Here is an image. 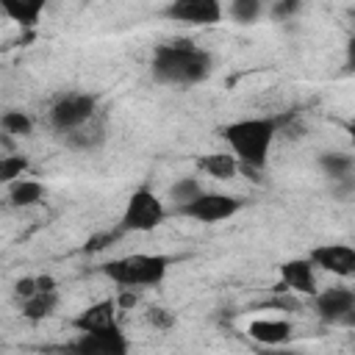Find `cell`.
Instances as JSON below:
<instances>
[{"label":"cell","mask_w":355,"mask_h":355,"mask_svg":"<svg viewBox=\"0 0 355 355\" xmlns=\"http://www.w3.org/2000/svg\"><path fill=\"white\" fill-rule=\"evenodd\" d=\"M216 136L227 144V150L239 158L241 175H250L252 180H261V172L269 164L272 147L280 136V119L277 116H244L225 122Z\"/></svg>","instance_id":"6da1fadb"},{"label":"cell","mask_w":355,"mask_h":355,"mask_svg":"<svg viewBox=\"0 0 355 355\" xmlns=\"http://www.w3.org/2000/svg\"><path fill=\"white\" fill-rule=\"evenodd\" d=\"M211 72H214V55L189 39H172L155 44L150 55V75L161 86L191 89L205 83Z\"/></svg>","instance_id":"7a4b0ae2"},{"label":"cell","mask_w":355,"mask_h":355,"mask_svg":"<svg viewBox=\"0 0 355 355\" xmlns=\"http://www.w3.org/2000/svg\"><path fill=\"white\" fill-rule=\"evenodd\" d=\"M172 263H175L172 255L128 252V255H116V258L105 261L100 266V272L119 288H155L166 280Z\"/></svg>","instance_id":"3957f363"},{"label":"cell","mask_w":355,"mask_h":355,"mask_svg":"<svg viewBox=\"0 0 355 355\" xmlns=\"http://www.w3.org/2000/svg\"><path fill=\"white\" fill-rule=\"evenodd\" d=\"M172 211L164 205V200L150 189V186H139L133 189V194L128 197L116 233H153L155 227H161L166 222Z\"/></svg>","instance_id":"277c9868"},{"label":"cell","mask_w":355,"mask_h":355,"mask_svg":"<svg viewBox=\"0 0 355 355\" xmlns=\"http://www.w3.org/2000/svg\"><path fill=\"white\" fill-rule=\"evenodd\" d=\"M241 208H244V200L241 197L225 194V191H208L205 189L194 200L172 208V214L175 216H183V219H191V222H200V225H216V222L233 219Z\"/></svg>","instance_id":"5b68a950"},{"label":"cell","mask_w":355,"mask_h":355,"mask_svg":"<svg viewBox=\"0 0 355 355\" xmlns=\"http://www.w3.org/2000/svg\"><path fill=\"white\" fill-rule=\"evenodd\" d=\"M103 108H100V100L97 94L92 92H64L47 111V122L50 128L64 136L75 128H80L83 122H89L92 116H97Z\"/></svg>","instance_id":"8992f818"},{"label":"cell","mask_w":355,"mask_h":355,"mask_svg":"<svg viewBox=\"0 0 355 355\" xmlns=\"http://www.w3.org/2000/svg\"><path fill=\"white\" fill-rule=\"evenodd\" d=\"M311 308L316 319L330 327H347V330L355 327V288L349 286L319 288L311 297Z\"/></svg>","instance_id":"52a82bcc"},{"label":"cell","mask_w":355,"mask_h":355,"mask_svg":"<svg viewBox=\"0 0 355 355\" xmlns=\"http://www.w3.org/2000/svg\"><path fill=\"white\" fill-rule=\"evenodd\" d=\"M161 17L178 25H191V28H211L219 25L225 17L222 0H169L161 8Z\"/></svg>","instance_id":"ba28073f"},{"label":"cell","mask_w":355,"mask_h":355,"mask_svg":"<svg viewBox=\"0 0 355 355\" xmlns=\"http://www.w3.org/2000/svg\"><path fill=\"white\" fill-rule=\"evenodd\" d=\"M69 327L75 333H119V302L114 297H103L86 308H80L72 319Z\"/></svg>","instance_id":"9c48e42d"},{"label":"cell","mask_w":355,"mask_h":355,"mask_svg":"<svg viewBox=\"0 0 355 355\" xmlns=\"http://www.w3.org/2000/svg\"><path fill=\"white\" fill-rule=\"evenodd\" d=\"M316 266L313 261L305 258H288L277 266V286L275 291H291V294H302V297H313L319 291L316 283Z\"/></svg>","instance_id":"30bf717a"},{"label":"cell","mask_w":355,"mask_h":355,"mask_svg":"<svg viewBox=\"0 0 355 355\" xmlns=\"http://www.w3.org/2000/svg\"><path fill=\"white\" fill-rule=\"evenodd\" d=\"M308 258L313 261V266L319 272L336 275V277H355V247L344 244V241H327V244H316Z\"/></svg>","instance_id":"8fae6325"},{"label":"cell","mask_w":355,"mask_h":355,"mask_svg":"<svg viewBox=\"0 0 355 355\" xmlns=\"http://www.w3.org/2000/svg\"><path fill=\"white\" fill-rule=\"evenodd\" d=\"M58 302H61L58 283L50 275H42V286L31 297L19 300L17 305H19L22 319H28V322H44V319H50L58 311Z\"/></svg>","instance_id":"7c38bea8"},{"label":"cell","mask_w":355,"mask_h":355,"mask_svg":"<svg viewBox=\"0 0 355 355\" xmlns=\"http://www.w3.org/2000/svg\"><path fill=\"white\" fill-rule=\"evenodd\" d=\"M67 349L78 355H128L130 341L122 330L119 333H78L67 344Z\"/></svg>","instance_id":"4fadbf2b"},{"label":"cell","mask_w":355,"mask_h":355,"mask_svg":"<svg viewBox=\"0 0 355 355\" xmlns=\"http://www.w3.org/2000/svg\"><path fill=\"white\" fill-rule=\"evenodd\" d=\"M108 139V119H105V111H100L97 116H92L89 122H83L80 128L69 130L61 136L64 147L72 150V153H97Z\"/></svg>","instance_id":"5bb4252c"},{"label":"cell","mask_w":355,"mask_h":355,"mask_svg":"<svg viewBox=\"0 0 355 355\" xmlns=\"http://www.w3.org/2000/svg\"><path fill=\"white\" fill-rule=\"evenodd\" d=\"M247 336L263 347H280L294 336V324L288 319H252L247 324Z\"/></svg>","instance_id":"9a60e30c"},{"label":"cell","mask_w":355,"mask_h":355,"mask_svg":"<svg viewBox=\"0 0 355 355\" xmlns=\"http://www.w3.org/2000/svg\"><path fill=\"white\" fill-rule=\"evenodd\" d=\"M44 194H47L44 183L33 180V178H25V175L6 186V200H8L11 208H33L44 200Z\"/></svg>","instance_id":"2e32d148"},{"label":"cell","mask_w":355,"mask_h":355,"mask_svg":"<svg viewBox=\"0 0 355 355\" xmlns=\"http://www.w3.org/2000/svg\"><path fill=\"white\" fill-rule=\"evenodd\" d=\"M197 169L202 172V175H208V178H214V180H233L239 172H241V164H239V158L227 150V153H205V155H200L197 158Z\"/></svg>","instance_id":"e0dca14e"},{"label":"cell","mask_w":355,"mask_h":355,"mask_svg":"<svg viewBox=\"0 0 355 355\" xmlns=\"http://www.w3.org/2000/svg\"><path fill=\"white\" fill-rule=\"evenodd\" d=\"M47 6H50V0H0L3 14H6L11 22L22 25V28L39 25L42 14L47 11Z\"/></svg>","instance_id":"ac0fdd59"},{"label":"cell","mask_w":355,"mask_h":355,"mask_svg":"<svg viewBox=\"0 0 355 355\" xmlns=\"http://www.w3.org/2000/svg\"><path fill=\"white\" fill-rule=\"evenodd\" d=\"M322 175L327 180H344V178H355V155L344 153V150H324L316 158Z\"/></svg>","instance_id":"d6986e66"},{"label":"cell","mask_w":355,"mask_h":355,"mask_svg":"<svg viewBox=\"0 0 355 355\" xmlns=\"http://www.w3.org/2000/svg\"><path fill=\"white\" fill-rule=\"evenodd\" d=\"M269 3L266 0H230L227 6V17L236 25H255L263 14H266Z\"/></svg>","instance_id":"ffe728a7"},{"label":"cell","mask_w":355,"mask_h":355,"mask_svg":"<svg viewBox=\"0 0 355 355\" xmlns=\"http://www.w3.org/2000/svg\"><path fill=\"white\" fill-rule=\"evenodd\" d=\"M0 128H3V133H8V136H14V139H28V136H33V119H31V114L28 111H22V108H8V111H3V116H0Z\"/></svg>","instance_id":"44dd1931"},{"label":"cell","mask_w":355,"mask_h":355,"mask_svg":"<svg viewBox=\"0 0 355 355\" xmlns=\"http://www.w3.org/2000/svg\"><path fill=\"white\" fill-rule=\"evenodd\" d=\"M202 191H205V186H202V180H200L197 175H183V178H178V180L169 186L166 200L172 202V208H178V205L194 200V197L202 194Z\"/></svg>","instance_id":"7402d4cb"},{"label":"cell","mask_w":355,"mask_h":355,"mask_svg":"<svg viewBox=\"0 0 355 355\" xmlns=\"http://www.w3.org/2000/svg\"><path fill=\"white\" fill-rule=\"evenodd\" d=\"M25 172H28V155H22V153H3L0 155V183L3 186L14 183Z\"/></svg>","instance_id":"603a6c76"},{"label":"cell","mask_w":355,"mask_h":355,"mask_svg":"<svg viewBox=\"0 0 355 355\" xmlns=\"http://www.w3.org/2000/svg\"><path fill=\"white\" fill-rule=\"evenodd\" d=\"M300 11H302V0H272L269 8H266L269 19H275V22H288Z\"/></svg>","instance_id":"cb8c5ba5"},{"label":"cell","mask_w":355,"mask_h":355,"mask_svg":"<svg viewBox=\"0 0 355 355\" xmlns=\"http://www.w3.org/2000/svg\"><path fill=\"white\" fill-rule=\"evenodd\" d=\"M144 319H147V324H150V327H155V330H169V327L175 324V313H172L169 308H161V305L147 308Z\"/></svg>","instance_id":"d4e9b609"},{"label":"cell","mask_w":355,"mask_h":355,"mask_svg":"<svg viewBox=\"0 0 355 355\" xmlns=\"http://www.w3.org/2000/svg\"><path fill=\"white\" fill-rule=\"evenodd\" d=\"M330 194L338 202H349L355 197V178H344V180H330Z\"/></svg>","instance_id":"484cf974"},{"label":"cell","mask_w":355,"mask_h":355,"mask_svg":"<svg viewBox=\"0 0 355 355\" xmlns=\"http://www.w3.org/2000/svg\"><path fill=\"white\" fill-rule=\"evenodd\" d=\"M344 67H347V72H352L355 75V33L347 39V44H344Z\"/></svg>","instance_id":"4316f807"},{"label":"cell","mask_w":355,"mask_h":355,"mask_svg":"<svg viewBox=\"0 0 355 355\" xmlns=\"http://www.w3.org/2000/svg\"><path fill=\"white\" fill-rule=\"evenodd\" d=\"M344 128H347V133H349V136H352V141H355V119H349Z\"/></svg>","instance_id":"83f0119b"},{"label":"cell","mask_w":355,"mask_h":355,"mask_svg":"<svg viewBox=\"0 0 355 355\" xmlns=\"http://www.w3.org/2000/svg\"><path fill=\"white\" fill-rule=\"evenodd\" d=\"M352 19H355V11H352Z\"/></svg>","instance_id":"f1b7e54d"}]
</instances>
